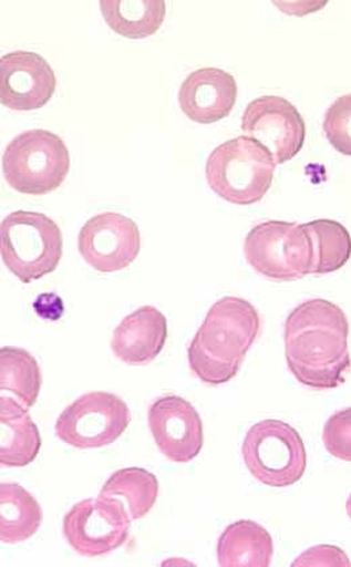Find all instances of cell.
<instances>
[{"label": "cell", "mask_w": 351, "mask_h": 567, "mask_svg": "<svg viewBox=\"0 0 351 567\" xmlns=\"http://www.w3.org/2000/svg\"><path fill=\"white\" fill-rule=\"evenodd\" d=\"M351 95H343L337 99L324 116L323 131L326 137L335 150L343 156H351Z\"/></svg>", "instance_id": "603a6c76"}, {"label": "cell", "mask_w": 351, "mask_h": 567, "mask_svg": "<svg viewBox=\"0 0 351 567\" xmlns=\"http://www.w3.org/2000/svg\"><path fill=\"white\" fill-rule=\"evenodd\" d=\"M236 79L219 68H200L184 80L178 104L184 114L200 125L225 120L236 106Z\"/></svg>", "instance_id": "5bb4252c"}, {"label": "cell", "mask_w": 351, "mask_h": 567, "mask_svg": "<svg viewBox=\"0 0 351 567\" xmlns=\"http://www.w3.org/2000/svg\"><path fill=\"white\" fill-rule=\"evenodd\" d=\"M58 89L53 68L42 55L17 51L0 59V103L12 111L45 106Z\"/></svg>", "instance_id": "4fadbf2b"}, {"label": "cell", "mask_w": 351, "mask_h": 567, "mask_svg": "<svg viewBox=\"0 0 351 567\" xmlns=\"http://www.w3.org/2000/svg\"><path fill=\"white\" fill-rule=\"evenodd\" d=\"M293 567L311 566H334L350 567V559L341 548L335 546L320 545L311 547L304 551L298 559L293 560Z\"/></svg>", "instance_id": "d4e9b609"}, {"label": "cell", "mask_w": 351, "mask_h": 567, "mask_svg": "<svg viewBox=\"0 0 351 567\" xmlns=\"http://www.w3.org/2000/svg\"><path fill=\"white\" fill-rule=\"evenodd\" d=\"M71 168V156L58 134L35 128L17 135L2 158L4 181L17 193L47 195L61 187Z\"/></svg>", "instance_id": "5b68a950"}, {"label": "cell", "mask_w": 351, "mask_h": 567, "mask_svg": "<svg viewBox=\"0 0 351 567\" xmlns=\"http://www.w3.org/2000/svg\"><path fill=\"white\" fill-rule=\"evenodd\" d=\"M34 311L41 319L59 320L64 313V303L55 293H42L34 301Z\"/></svg>", "instance_id": "484cf974"}, {"label": "cell", "mask_w": 351, "mask_h": 567, "mask_svg": "<svg viewBox=\"0 0 351 567\" xmlns=\"http://www.w3.org/2000/svg\"><path fill=\"white\" fill-rule=\"evenodd\" d=\"M260 329V316L248 300L234 296L218 300L189 343L190 372L208 385L231 381L241 371Z\"/></svg>", "instance_id": "7a4b0ae2"}, {"label": "cell", "mask_w": 351, "mask_h": 567, "mask_svg": "<svg viewBox=\"0 0 351 567\" xmlns=\"http://www.w3.org/2000/svg\"><path fill=\"white\" fill-rule=\"evenodd\" d=\"M304 230L312 244L311 275L337 272L350 260V234L341 224L318 219L306 224Z\"/></svg>", "instance_id": "7402d4cb"}, {"label": "cell", "mask_w": 351, "mask_h": 567, "mask_svg": "<svg viewBox=\"0 0 351 567\" xmlns=\"http://www.w3.org/2000/svg\"><path fill=\"white\" fill-rule=\"evenodd\" d=\"M244 252L250 267L270 280L293 281L311 275L312 244L303 225L262 221L249 231Z\"/></svg>", "instance_id": "52a82bcc"}, {"label": "cell", "mask_w": 351, "mask_h": 567, "mask_svg": "<svg viewBox=\"0 0 351 567\" xmlns=\"http://www.w3.org/2000/svg\"><path fill=\"white\" fill-rule=\"evenodd\" d=\"M285 6H279L282 11L289 12L288 16H307L308 12L322 9L328 2H282Z\"/></svg>", "instance_id": "4316f807"}, {"label": "cell", "mask_w": 351, "mask_h": 567, "mask_svg": "<svg viewBox=\"0 0 351 567\" xmlns=\"http://www.w3.org/2000/svg\"><path fill=\"white\" fill-rule=\"evenodd\" d=\"M158 480L143 467H126L115 472L101 491L102 497L116 498L125 504L132 522L143 519L157 503Z\"/></svg>", "instance_id": "ffe728a7"}, {"label": "cell", "mask_w": 351, "mask_h": 567, "mask_svg": "<svg viewBox=\"0 0 351 567\" xmlns=\"http://www.w3.org/2000/svg\"><path fill=\"white\" fill-rule=\"evenodd\" d=\"M42 523V509L32 493L20 484L0 485V540L18 545L32 538Z\"/></svg>", "instance_id": "d6986e66"}, {"label": "cell", "mask_w": 351, "mask_h": 567, "mask_svg": "<svg viewBox=\"0 0 351 567\" xmlns=\"http://www.w3.org/2000/svg\"><path fill=\"white\" fill-rule=\"evenodd\" d=\"M0 256L23 284L58 269L63 257V234L45 214L16 212L0 224Z\"/></svg>", "instance_id": "3957f363"}, {"label": "cell", "mask_w": 351, "mask_h": 567, "mask_svg": "<svg viewBox=\"0 0 351 567\" xmlns=\"http://www.w3.org/2000/svg\"><path fill=\"white\" fill-rule=\"evenodd\" d=\"M132 412L120 396L110 392H89L61 412L55 422L59 440L75 449H101L125 433Z\"/></svg>", "instance_id": "ba28073f"}, {"label": "cell", "mask_w": 351, "mask_h": 567, "mask_svg": "<svg viewBox=\"0 0 351 567\" xmlns=\"http://www.w3.org/2000/svg\"><path fill=\"white\" fill-rule=\"evenodd\" d=\"M241 127L276 165L291 162L304 146L306 122L286 97L267 95L251 101L244 111Z\"/></svg>", "instance_id": "30bf717a"}, {"label": "cell", "mask_w": 351, "mask_h": 567, "mask_svg": "<svg viewBox=\"0 0 351 567\" xmlns=\"http://www.w3.org/2000/svg\"><path fill=\"white\" fill-rule=\"evenodd\" d=\"M79 252L90 267L101 274L120 272L135 261L141 250L138 226L118 213H103L82 227Z\"/></svg>", "instance_id": "8fae6325"}, {"label": "cell", "mask_w": 351, "mask_h": 567, "mask_svg": "<svg viewBox=\"0 0 351 567\" xmlns=\"http://www.w3.org/2000/svg\"><path fill=\"white\" fill-rule=\"evenodd\" d=\"M100 6L109 28L131 40L156 34L166 16L164 0H101Z\"/></svg>", "instance_id": "ac0fdd59"}, {"label": "cell", "mask_w": 351, "mask_h": 567, "mask_svg": "<svg viewBox=\"0 0 351 567\" xmlns=\"http://www.w3.org/2000/svg\"><path fill=\"white\" fill-rule=\"evenodd\" d=\"M220 567H269L275 547L267 528L251 520L230 524L218 540Z\"/></svg>", "instance_id": "e0dca14e"}, {"label": "cell", "mask_w": 351, "mask_h": 567, "mask_svg": "<svg viewBox=\"0 0 351 567\" xmlns=\"http://www.w3.org/2000/svg\"><path fill=\"white\" fill-rule=\"evenodd\" d=\"M349 322L340 307L311 299L289 313L285 326L286 360L301 385L334 390L350 372Z\"/></svg>", "instance_id": "6da1fadb"}, {"label": "cell", "mask_w": 351, "mask_h": 567, "mask_svg": "<svg viewBox=\"0 0 351 567\" xmlns=\"http://www.w3.org/2000/svg\"><path fill=\"white\" fill-rule=\"evenodd\" d=\"M132 519L116 498H85L68 511L63 520L66 544L80 556H107L126 544Z\"/></svg>", "instance_id": "9c48e42d"}, {"label": "cell", "mask_w": 351, "mask_h": 567, "mask_svg": "<svg viewBox=\"0 0 351 567\" xmlns=\"http://www.w3.org/2000/svg\"><path fill=\"white\" fill-rule=\"evenodd\" d=\"M168 338V322L163 312L144 306L131 313L114 330L111 350L127 365L143 367L157 359Z\"/></svg>", "instance_id": "9a60e30c"}, {"label": "cell", "mask_w": 351, "mask_h": 567, "mask_svg": "<svg viewBox=\"0 0 351 567\" xmlns=\"http://www.w3.org/2000/svg\"><path fill=\"white\" fill-rule=\"evenodd\" d=\"M42 374L39 362L20 348L0 349V390L14 394L24 409H32L39 399Z\"/></svg>", "instance_id": "44dd1931"}, {"label": "cell", "mask_w": 351, "mask_h": 567, "mask_svg": "<svg viewBox=\"0 0 351 567\" xmlns=\"http://www.w3.org/2000/svg\"><path fill=\"white\" fill-rule=\"evenodd\" d=\"M242 457L251 476L270 488L297 484L307 470L306 446L298 431L275 419L252 425L242 443Z\"/></svg>", "instance_id": "8992f818"}, {"label": "cell", "mask_w": 351, "mask_h": 567, "mask_svg": "<svg viewBox=\"0 0 351 567\" xmlns=\"http://www.w3.org/2000/svg\"><path fill=\"white\" fill-rule=\"evenodd\" d=\"M147 421L164 457L177 464H187L198 457L205 443L203 423L198 411L186 399H157L147 411Z\"/></svg>", "instance_id": "7c38bea8"}, {"label": "cell", "mask_w": 351, "mask_h": 567, "mask_svg": "<svg viewBox=\"0 0 351 567\" xmlns=\"http://www.w3.org/2000/svg\"><path fill=\"white\" fill-rule=\"evenodd\" d=\"M0 465L4 467H24L39 457L41 450L40 430L29 410L16 399L0 398Z\"/></svg>", "instance_id": "2e32d148"}, {"label": "cell", "mask_w": 351, "mask_h": 567, "mask_svg": "<svg viewBox=\"0 0 351 567\" xmlns=\"http://www.w3.org/2000/svg\"><path fill=\"white\" fill-rule=\"evenodd\" d=\"M276 164L256 141L241 135L225 142L207 159L209 188L233 205L250 206L260 202L272 187Z\"/></svg>", "instance_id": "277c9868"}, {"label": "cell", "mask_w": 351, "mask_h": 567, "mask_svg": "<svg viewBox=\"0 0 351 567\" xmlns=\"http://www.w3.org/2000/svg\"><path fill=\"white\" fill-rule=\"evenodd\" d=\"M351 410L344 409L332 415L323 430V442L326 449L335 458L351 461Z\"/></svg>", "instance_id": "cb8c5ba5"}]
</instances>
